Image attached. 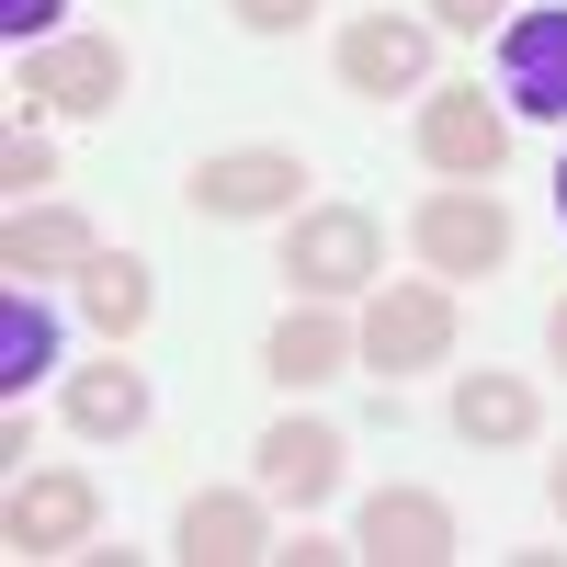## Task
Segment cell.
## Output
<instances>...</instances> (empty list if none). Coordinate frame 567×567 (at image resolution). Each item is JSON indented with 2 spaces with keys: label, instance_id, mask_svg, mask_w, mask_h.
<instances>
[{
  "label": "cell",
  "instance_id": "1",
  "mask_svg": "<svg viewBox=\"0 0 567 567\" xmlns=\"http://www.w3.org/2000/svg\"><path fill=\"white\" fill-rule=\"evenodd\" d=\"M374 272H386V239H374L363 205H307V216H284V284H296V296L352 307V296H374Z\"/></svg>",
  "mask_w": 567,
  "mask_h": 567
},
{
  "label": "cell",
  "instance_id": "2",
  "mask_svg": "<svg viewBox=\"0 0 567 567\" xmlns=\"http://www.w3.org/2000/svg\"><path fill=\"white\" fill-rule=\"evenodd\" d=\"M182 205L205 227H272V216H307V159L296 148H205Z\"/></svg>",
  "mask_w": 567,
  "mask_h": 567
},
{
  "label": "cell",
  "instance_id": "3",
  "mask_svg": "<svg viewBox=\"0 0 567 567\" xmlns=\"http://www.w3.org/2000/svg\"><path fill=\"white\" fill-rule=\"evenodd\" d=\"M114 103H125V45H114V34H45V45H23L12 125H45V114H114Z\"/></svg>",
  "mask_w": 567,
  "mask_h": 567
},
{
  "label": "cell",
  "instance_id": "4",
  "mask_svg": "<svg viewBox=\"0 0 567 567\" xmlns=\"http://www.w3.org/2000/svg\"><path fill=\"white\" fill-rule=\"evenodd\" d=\"M409 250H420V272L477 284V272L511 261V205L488 194V182H443V194H420V205H409Z\"/></svg>",
  "mask_w": 567,
  "mask_h": 567
},
{
  "label": "cell",
  "instance_id": "5",
  "mask_svg": "<svg viewBox=\"0 0 567 567\" xmlns=\"http://www.w3.org/2000/svg\"><path fill=\"white\" fill-rule=\"evenodd\" d=\"M352 329H363V363L386 374V386H398V374H432V363H454V284H443V272L374 284Z\"/></svg>",
  "mask_w": 567,
  "mask_h": 567
},
{
  "label": "cell",
  "instance_id": "6",
  "mask_svg": "<svg viewBox=\"0 0 567 567\" xmlns=\"http://www.w3.org/2000/svg\"><path fill=\"white\" fill-rule=\"evenodd\" d=\"M420 159H432L443 182H499V159H511V103L477 91V80L420 91Z\"/></svg>",
  "mask_w": 567,
  "mask_h": 567
},
{
  "label": "cell",
  "instance_id": "7",
  "mask_svg": "<svg viewBox=\"0 0 567 567\" xmlns=\"http://www.w3.org/2000/svg\"><path fill=\"white\" fill-rule=\"evenodd\" d=\"M91 534H103V488H91L80 465H34V477H12V499H0V545L12 556H80Z\"/></svg>",
  "mask_w": 567,
  "mask_h": 567
},
{
  "label": "cell",
  "instance_id": "8",
  "mask_svg": "<svg viewBox=\"0 0 567 567\" xmlns=\"http://www.w3.org/2000/svg\"><path fill=\"white\" fill-rule=\"evenodd\" d=\"M329 69H341V91H363V103L432 91V12H363V23H341Z\"/></svg>",
  "mask_w": 567,
  "mask_h": 567
},
{
  "label": "cell",
  "instance_id": "9",
  "mask_svg": "<svg viewBox=\"0 0 567 567\" xmlns=\"http://www.w3.org/2000/svg\"><path fill=\"white\" fill-rule=\"evenodd\" d=\"M499 103L534 125H567V0L499 23Z\"/></svg>",
  "mask_w": 567,
  "mask_h": 567
},
{
  "label": "cell",
  "instance_id": "10",
  "mask_svg": "<svg viewBox=\"0 0 567 567\" xmlns=\"http://www.w3.org/2000/svg\"><path fill=\"white\" fill-rule=\"evenodd\" d=\"M171 556L182 567H250V556H272V499L261 488H194L182 523H171Z\"/></svg>",
  "mask_w": 567,
  "mask_h": 567
},
{
  "label": "cell",
  "instance_id": "11",
  "mask_svg": "<svg viewBox=\"0 0 567 567\" xmlns=\"http://www.w3.org/2000/svg\"><path fill=\"white\" fill-rule=\"evenodd\" d=\"M250 454H261L250 477H261V499H272V511H318L329 488H341V465H352V443L329 432V420H272Z\"/></svg>",
  "mask_w": 567,
  "mask_h": 567
},
{
  "label": "cell",
  "instance_id": "12",
  "mask_svg": "<svg viewBox=\"0 0 567 567\" xmlns=\"http://www.w3.org/2000/svg\"><path fill=\"white\" fill-rule=\"evenodd\" d=\"M352 556H374V567H443L454 556V511L432 488H374L363 523H352Z\"/></svg>",
  "mask_w": 567,
  "mask_h": 567
},
{
  "label": "cell",
  "instance_id": "13",
  "mask_svg": "<svg viewBox=\"0 0 567 567\" xmlns=\"http://www.w3.org/2000/svg\"><path fill=\"white\" fill-rule=\"evenodd\" d=\"M341 363H363V329L341 318V307H318V296H296L272 318V341H261V374L272 386H329Z\"/></svg>",
  "mask_w": 567,
  "mask_h": 567
},
{
  "label": "cell",
  "instance_id": "14",
  "mask_svg": "<svg viewBox=\"0 0 567 567\" xmlns=\"http://www.w3.org/2000/svg\"><path fill=\"white\" fill-rule=\"evenodd\" d=\"M58 409H69L80 443H125V432H148V374L125 363V341H103V363H80Z\"/></svg>",
  "mask_w": 567,
  "mask_h": 567
},
{
  "label": "cell",
  "instance_id": "15",
  "mask_svg": "<svg viewBox=\"0 0 567 567\" xmlns=\"http://www.w3.org/2000/svg\"><path fill=\"white\" fill-rule=\"evenodd\" d=\"M91 261V216L80 205H12V227H0V272L12 284H45V272H80Z\"/></svg>",
  "mask_w": 567,
  "mask_h": 567
},
{
  "label": "cell",
  "instance_id": "16",
  "mask_svg": "<svg viewBox=\"0 0 567 567\" xmlns=\"http://www.w3.org/2000/svg\"><path fill=\"white\" fill-rule=\"evenodd\" d=\"M454 432L477 454H523L545 432V398L523 386V374H465V386H454Z\"/></svg>",
  "mask_w": 567,
  "mask_h": 567
},
{
  "label": "cell",
  "instance_id": "17",
  "mask_svg": "<svg viewBox=\"0 0 567 567\" xmlns=\"http://www.w3.org/2000/svg\"><path fill=\"white\" fill-rule=\"evenodd\" d=\"M69 284H80V318L103 329V341H136L148 307H159V284H148V261H136V250H91Z\"/></svg>",
  "mask_w": 567,
  "mask_h": 567
},
{
  "label": "cell",
  "instance_id": "18",
  "mask_svg": "<svg viewBox=\"0 0 567 567\" xmlns=\"http://www.w3.org/2000/svg\"><path fill=\"white\" fill-rule=\"evenodd\" d=\"M45 363H58V318L34 307V284H12L0 296V398H23Z\"/></svg>",
  "mask_w": 567,
  "mask_h": 567
},
{
  "label": "cell",
  "instance_id": "19",
  "mask_svg": "<svg viewBox=\"0 0 567 567\" xmlns=\"http://www.w3.org/2000/svg\"><path fill=\"white\" fill-rule=\"evenodd\" d=\"M0 182H12V205H45L69 171H58V148H45L34 125H12V148H0Z\"/></svg>",
  "mask_w": 567,
  "mask_h": 567
},
{
  "label": "cell",
  "instance_id": "20",
  "mask_svg": "<svg viewBox=\"0 0 567 567\" xmlns=\"http://www.w3.org/2000/svg\"><path fill=\"white\" fill-rule=\"evenodd\" d=\"M420 12H432V34H465V45H477V34L511 23V0H420Z\"/></svg>",
  "mask_w": 567,
  "mask_h": 567
},
{
  "label": "cell",
  "instance_id": "21",
  "mask_svg": "<svg viewBox=\"0 0 567 567\" xmlns=\"http://www.w3.org/2000/svg\"><path fill=\"white\" fill-rule=\"evenodd\" d=\"M227 23H239V34H307L318 0H227Z\"/></svg>",
  "mask_w": 567,
  "mask_h": 567
},
{
  "label": "cell",
  "instance_id": "22",
  "mask_svg": "<svg viewBox=\"0 0 567 567\" xmlns=\"http://www.w3.org/2000/svg\"><path fill=\"white\" fill-rule=\"evenodd\" d=\"M58 12H69V0H0V34H12V45H45Z\"/></svg>",
  "mask_w": 567,
  "mask_h": 567
},
{
  "label": "cell",
  "instance_id": "23",
  "mask_svg": "<svg viewBox=\"0 0 567 567\" xmlns=\"http://www.w3.org/2000/svg\"><path fill=\"white\" fill-rule=\"evenodd\" d=\"M545 511H556V523H567V454L545 465Z\"/></svg>",
  "mask_w": 567,
  "mask_h": 567
},
{
  "label": "cell",
  "instance_id": "24",
  "mask_svg": "<svg viewBox=\"0 0 567 567\" xmlns=\"http://www.w3.org/2000/svg\"><path fill=\"white\" fill-rule=\"evenodd\" d=\"M545 352H556V363H567V296H556V307H545Z\"/></svg>",
  "mask_w": 567,
  "mask_h": 567
},
{
  "label": "cell",
  "instance_id": "25",
  "mask_svg": "<svg viewBox=\"0 0 567 567\" xmlns=\"http://www.w3.org/2000/svg\"><path fill=\"white\" fill-rule=\"evenodd\" d=\"M556 205H567V171H556Z\"/></svg>",
  "mask_w": 567,
  "mask_h": 567
}]
</instances>
